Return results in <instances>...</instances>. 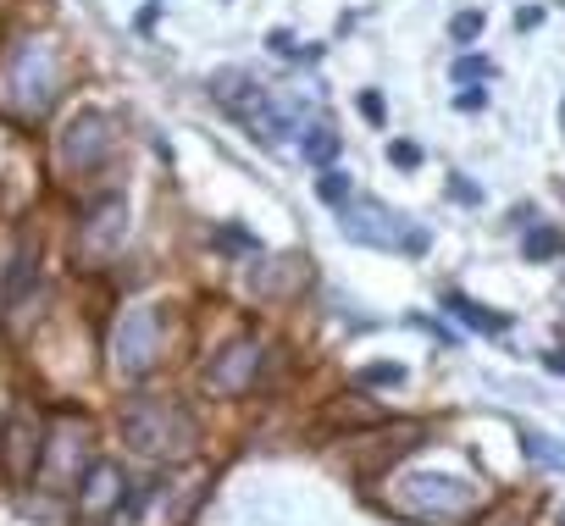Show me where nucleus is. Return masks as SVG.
<instances>
[{
	"label": "nucleus",
	"mask_w": 565,
	"mask_h": 526,
	"mask_svg": "<svg viewBox=\"0 0 565 526\" xmlns=\"http://www.w3.org/2000/svg\"><path fill=\"white\" fill-rule=\"evenodd\" d=\"M332 421H383V410L377 405H332Z\"/></svg>",
	"instance_id": "412c9836"
},
{
	"label": "nucleus",
	"mask_w": 565,
	"mask_h": 526,
	"mask_svg": "<svg viewBox=\"0 0 565 526\" xmlns=\"http://www.w3.org/2000/svg\"><path fill=\"white\" fill-rule=\"evenodd\" d=\"M111 145H117V134H111V117H100V111H78L73 122L61 127V167L66 172H94L100 161L111 155Z\"/></svg>",
	"instance_id": "423d86ee"
},
{
	"label": "nucleus",
	"mask_w": 565,
	"mask_h": 526,
	"mask_svg": "<svg viewBox=\"0 0 565 526\" xmlns=\"http://www.w3.org/2000/svg\"><path fill=\"white\" fill-rule=\"evenodd\" d=\"M360 382H372V388H393V382H405V366H393V360H383V366H366Z\"/></svg>",
	"instance_id": "6ab92c4d"
},
{
	"label": "nucleus",
	"mask_w": 565,
	"mask_h": 526,
	"mask_svg": "<svg viewBox=\"0 0 565 526\" xmlns=\"http://www.w3.org/2000/svg\"><path fill=\"white\" fill-rule=\"evenodd\" d=\"M0 443H12V449H0V460H6V471L17 482H28L33 471H40V454H45V433H40V421H33L28 410L12 421V426H0Z\"/></svg>",
	"instance_id": "9d476101"
},
{
	"label": "nucleus",
	"mask_w": 565,
	"mask_h": 526,
	"mask_svg": "<svg viewBox=\"0 0 565 526\" xmlns=\"http://www.w3.org/2000/svg\"><path fill=\"white\" fill-rule=\"evenodd\" d=\"M477 526H521V504H499V510H488Z\"/></svg>",
	"instance_id": "4be33fe9"
},
{
	"label": "nucleus",
	"mask_w": 565,
	"mask_h": 526,
	"mask_svg": "<svg viewBox=\"0 0 565 526\" xmlns=\"http://www.w3.org/2000/svg\"><path fill=\"white\" fill-rule=\"evenodd\" d=\"M316 194H322V200H327V206H344V200H349V178L327 167V172L316 178Z\"/></svg>",
	"instance_id": "f3484780"
},
{
	"label": "nucleus",
	"mask_w": 565,
	"mask_h": 526,
	"mask_svg": "<svg viewBox=\"0 0 565 526\" xmlns=\"http://www.w3.org/2000/svg\"><path fill=\"white\" fill-rule=\"evenodd\" d=\"M299 155L316 161V167H327V161L339 155V134H327V127H311V134L299 139Z\"/></svg>",
	"instance_id": "dca6fc26"
},
{
	"label": "nucleus",
	"mask_w": 565,
	"mask_h": 526,
	"mask_svg": "<svg viewBox=\"0 0 565 526\" xmlns=\"http://www.w3.org/2000/svg\"><path fill=\"white\" fill-rule=\"evenodd\" d=\"M266 45H272L278 56H294V50H299V45H294V34H283V28H278V34H272V39H266Z\"/></svg>",
	"instance_id": "bb28decb"
},
{
	"label": "nucleus",
	"mask_w": 565,
	"mask_h": 526,
	"mask_svg": "<svg viewBox=\"0 0 565 526\" xmlns=\"http://www.w3.org/2000/svg\"><path fill=\"white\" fill-rule=\"evenodd\" d=\"M521 454L532 460V466H543V471H565V443L543 438L538 426H521Z\"/></svg>",
	"instance_id": "ddd939ff"
},
{
	"label": "nucleus",
	"mask_w": 565,
	"mask_h": 526,
	"mask_svg": "<svg viewBox=\"0 0 565 526\" xmlns=\"http://www.w3.org/2000/svg\"><path fill=\"white\" fill-rule=\"evenodd\" d=\"M543 366H549V372H565V349H554V355H543Z\"/></svg>",
	"instance_id": "c756f323"
},
{
	"label": "nucleus",
	"mask_w": 565,
	"mask_h": 526,
	"mask_svg": "<svg viewBox=\"0 0 565 526\" xmlns=\"http://www.w3.org/2000/svg\"><path fill=\"white\" fill-rule=\"evenodd\" d=\"M122 239H128V206L117 200V194L100 200V206H89V216L78 227V255L84 260H111L122 250Z\"/></svg>",
	"instance_id": "0eeeda50"
},
{
	"label": "nucleus",
	"mask_w": 565,
	"mask_h": 526,
	"mask_svg": "<svg viewBox=\"0 0 565 526\" xmlns=\"http://www.w3.org/2000/svg\"><path fill=\"white\" fill-rule=\"evenodd\" d=\"M444 311H455L465 327H477V333H505V327H510V316H493V311L472 305L465 294H444Z\"/></svg>",
	"instance_id": "4468645a"
},
{
	"label": "nucleus",
	"mask_w": 565,
	"mask_h": 526,
	"mask_svg": "<svg viewBox=\"0 0 565 526\" xmlns=\"http://www.w3.org/2000/svg\"><path fill=\"white\" fill-rule=\"evenodd\" d=\"M449 194H455V200H465V206L482 200V188H472V183H449Z\"/></svg>",
	"instance_id": "a878e982"
},
{
	"label": "nucleus",
	"mask_w": 565,
	"mask_h": 526,
	"mask_svg": "<svg viewBox=\"0 0 565 526\" xmlns=\"http://www.w3.org/2000/svg\"><path fill=\"white\" fill-rule=\"evenodd\" d=\"M161 349H166V305H133L117 321V338H111V372L117 377H145L161 366Z\"/></svg>",
	"instance_id": "20e7f679"
},
{
	"label": "nucleus",
	"mask_w": 565,
	"mask_h": 526,
	"mask_svg": "<svg viewBox=\"0 0 565 526\" xmlns=\"http://www.w3.org/2000/svg\"><path fill=\"white\" fill-rule=\"evenodd\" d=\"M122 504V466H111V460H94V466L78 477V515L100 521L111 515Z\"/></svg>",
	"instance_id": "9b49d317"
},
{
	"label": "nucleus",
	"mask_w": 565,
	"mask_h": 526,
	"mask_svg": "<svg viewBox=\"0 0 565 526\" xmlns=\"http://www.w3.org/2000/svg\"><path fill=\"white\" fill-rule=\"evenodd\" d=\"M294 283H305V255H283L278 267H255L250 272V288L255 294H288Z\"/></svg>",
	"instance_id": "f8f14e48"
},
{
	"label": "nucleus",
	"mask_w": 565,
	"mask_h": 526,
	"mask_svg": "<svg viewBox=\"0 0 565 526\" xmlns=\"http://www.w3.org/2000/svg\"><path fill=\"white\" fill-rule=\"evenodd\" d=\"M61 94V61H56V45L28 34L17 39L6 56H0V111L12 122H40Z\"/></svg>",
	"instance_id": "f257e3e1"
},
{
	"label": "nucleus",
	"mask_w": 565,
	"mask_h": 526,
	"mask_svg": "<svg viewBox=\"0 0 565 526\" xmlns=\"http://www.w3.org/2000/svg\"><path fill=\"white\" fill-rule=\"evenodd\" d=\"M455 106H460V111H482V106H488V94H482V89H477V94H460Z\"/></svg>",
	"instance_id": "cd10ccee"
},
{
	"label": "nucleus",
	"mask_w": 565,
	"mask_h": 526,
	"mask_svg": "<svg viewBox=\"0 0 565 526\" xmlns=\"http://www.w3.org/2000/svg\"><path fill=\"white\" fill-rule=\"evenodd\" d=\"M543 22V12L538 6H526V12H516V28H538Z\"/></svg>",
	"instance_id": "c85d7f7f"
},
{
	"label": "nucleus",
	"mask_w": 565,
	"mask_h": 526,
	"mask_svg": "<svg viewBox=\"0 0 565 526\" xmlns=\"http://www.w3.org/2000/svg\"><path fill=\"white\" fill-rule=\"evenodd\" d=\"M521 255H526V260H549V255H565V233H560V227H526V239H521Z\"/></svg>",
	"instance_id": "2eb2a0df"
},
{
	"label": "nucleus",
	"mask_w": 565,
	"mask_h": 526,
	"mask_svg": "<svg viewBox=\"0 0 565 526\" xmlns=\"http://www.w3.org/2000/svg\"><path fill=\"white\" fill-rule=\"evenodd\" d=\"M84 438H89V433H84V421H66L61 433L50 438V449L40 454V471H33V477H40L45 487H56V493H61V487H73V477L84 471Z\"/></svg>",
	"instance_id": "6e6552de"
},
{
	"label": "nucleus",
	"mask_w": 565,
	"mask_h": 526,
	"mask_svg": "<svg viewBox=\"0 0 565 526\" xmlns=\"http://www.w3.org/2000/svg\"><path fill=\"white\" fill-rule=\"evenodd\" d=\"M339 227H344V239L355 244H377V250H427V233L421 227H411L399 211L377 206V200H344L339 206Z\"/></svg>",
	"instance_id": "39448f33"
},
{
	"label": "nucleus",
	"mask_w": 565,
	"mask_h": 526,
	"mask_svg": "<svg viewBox=\"0 0 565 526\" xmlns=\"http://www.w3.org/2000/svg\"><path fill=\"white\" fill-rule=\"evenodd\" d=\"M388 161L411 172V167H421V145H411V139H393V145H388Z\"/></svg>",
	"instance_id": "aec40b11"
},
{
	"label": "nucleus",
	"mask_w": 565,
	"mask_h": 526,
	"mask_svg": "<svg viewBox=\"0 0 565 526\" xmlns=\"http://www.w3.org/2000/svg\"><path fill=\"white\" fill-rule=\"evenodd\" d=\"M393 504L405 510V515L455 526L465 515H482V487L460 482V477H438V471H411V477L393 482Z\"/></svg>",
	"instance_id": "7ed1b4c3"
},
{
	"label": "nucleus",
	"mask_w": 565,
	"mask_h": 526,
	"mask_svg": "<svg viewBox=\"0 0 565 526\" xmlns=\"http://www.w3.org/2000/svg\"><path fill=\"white\" fill-rule=\"evenodd\" d=\"M482 28H488V17H482V12H460V17L449 22V34H455V45H472V39L482 34Z\"/></svg>",
	"instance_id": "a211bd4d"
},
{
	"label": "nucleus",
	"mask_w": 565,
	"mask_h": 526,
	"mask_svg": "<svg viewBox=\"0 0 565 526\" xmlns=\"http://www.w3.org/2000/svg\"><path fill=\"white\" fill-rule=\"evenodd\" d=\"M122 438L145 460H189L194 443H199V426L172 399H133L122 410Z\"/></svg>",
	"instance_id": "f03ea898"
},
{
	"label": "nucleus",
	"mask_w": 565,
	"mask_h": 526,
	"mask_svg": "<svg viewBox=\"0 0 565 526\" xmlns=\"http://www.w3.org/2000/svg\"><path fill=\"white\" fill-rule=\"evenodd\" d=\"M260 372V344L255 338H233L211 366H206V388L211 393H244Z\"/></svg>",
	"instance_id": "1a4fd4ad"
},
{
	"label": "nucleus",
	"mask_w": 565,
	"mask_h": 526,
	"mask_svg": "<svg viewBox=\"0 0 565 526\" xmlns=\"http://www.w3.org/2000/svg\"><path fill=\"white\" fill-rule=\"evenodd\" d=\"M222 250H255V239L250 233H239V227H222V239H216Z\"/></svg>",
	"instance_id": "393cba45"
},
{
	"label": "nucleus",
	"mask_w": 565,
	"mask_h": 526,
	"mask_svg": "<svg viewBox=\"0 0 565 526\" xmlns=\"http://www.w3.org/2000/svg\"><path fill=\"white\" fill-rule=\"evenodd\" d=\"M360 117H366V122H383V117H388V111H383V94L366 89V94H360Z\"/></svg>",
	"instance_id": "b1692460"
},
{
	"label": "nucleus",
	"mask_w": 565,
	"mask_h": 526,
	"mask_svg": "<svg viewBox=\"0 0 565 526\" xmlns=\"http://www.w3.org/2000/svg\"><path fill=\"white\" fill-rule=\"evenodd\" d=\"M455 78H488V61L482 56H460L455 61Z\"/></svg>",
	"instance_id": "5701e85b"
}]
</instances>
